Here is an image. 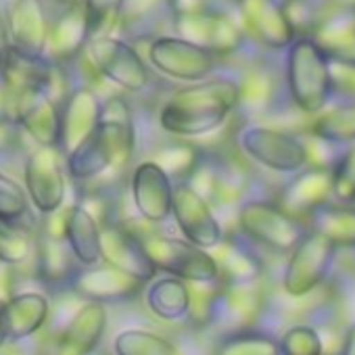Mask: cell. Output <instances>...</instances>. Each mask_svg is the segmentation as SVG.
<instances>
[{
	"label": "cell",
	"mask_w": 355,
	"mask_h": 355,
	"mask_svg": "<svg viewBox=\"0 0 355 355\" xmlns=\"http://www.w3.org/2000/svg\"><path fill=\"white\" fill-rule=\"evenodd\" d=\"M173 184L171 175L153 159L138 161L130 169V199L142 222L161 226L171 218Z\"/></svg>",
	"instance_id": "obj_10"
},
{
	"label": "cell",
	"mask_w": 355,
	"mask_h": 355,
	"mask_svg": "<svg viewBox=\"0 0 355 355\" xmlns=\"http://www.w3.org/2000/svg\"><path fill=\"white\" fill-rule=\"evenodd\" d=\"M236 144L249 159L270 171L293 175L309 165L305 140L270 125H241L236 132Z\"/></svg>",
	"instance_id": "obj_6"
},
{
	"label": "cell",
	"mask_w": 355,
	"mask_h": 355,
	"mask_svg": "<svg viewBox=\"0 0 355 355\" xmlns=\"http://www.w3.org/2000/svg\"><path fill=\"white\" fill-rule=\"evenodd\" d=\"M249 30L270 49H288L297 38L293 19L278 0H243L239 5Z\"/></svg>",
	"instance_id": "obj_24"
},
{
	"label": "cell",
	"mask_w": 355,
	"mask_h": 355,
	"mask_svg": "<svg viewBox=\"0 0 355 355\" xmlns=\"http://www.w3.org/2000/svg\"><path fill=\"white\" fill-rule=\"evenodd\" d=\"M7 326H5V299L0 297V347L7 343Z\"/></svg>",
	"instance_id": "obj_46"
},
{
	"label": "cell",
	"mask_w": 355,
	"mask_h": 355,
	"mask_svg": "<svg viewBox=\"0 0 355 355\" xmlns=\"http://www.w3.org/2000/svg\"><path fill=\"white\" fill-rule=\"evenodd\" d=\"M146 282L121 272L119 268L98 261L84 266L71 284V293L84 301L103 305H123L136 301L144 293Z\"/></svg>",
	"instance_id": "obj_14"
},
{
	"label": "cell",
	"mask_w": 355,
	"mask_h": 355,
	"mask_svg": "<svg viewBox=\"0 0 355 355\" xmlns=\"http://www.w3.org/2000/svg\"><path fill=\"white\" fill-rule=\"evenodd\" d=\"M211 355H282V353L276 336L257 328H243V330H230L226 336H222L214 347Z\"/></svg>",
	"instance_id": "obj_34"
},
{
	"label": "cell",
	"mask_w": 355,
	"mask_h": 355,
	"mask_svg": "<svg viewBox=\"0 0 355 355\" xmlns=\"http://www.w3.org/2000/svg\"><path fill=\"white\" fill-rule=\"evenodd\" d=\"M338 355H355V324H351V326L347 328Z\"/></svg>",
	"instance_id": "obj_44"
},
{
	"label": "cell",
	"mask_w": 355,
	"mask_h": 355,
	"mask_svg": "<svg viewBox=\"0 0 355 355\" xmlns=\"http://www.w3.org/2000/svg\"><path fill=\"white\" fill-rule=\"evenodd\" d=\"M239 107V80L211 76L175 88L161 103L157 123L173 138H199L220 130Z\"/></svg>",
	"instance_id": "obj_1"
},
{
	"label": "cell",
	"mask_w": 355,
	"mask_h": 355,
	"mask_svg": "<svg viewBox=\"0 0 355 355\" xmlns=\"http://www.w3.org/2000/svg\"><path fill=\"white\" fill-rule=\"evenodd\" d=\"M34 276L36 280L53 295L71 293V284L80 270L84 268L73 251L69 249L65 239H51L36 232L34 247Z\"/></svg>",
	"instance_id": "obj_19"
},
{
	"label": "cell",
	"mask_w": 355,
	"mask_h": 355,
	"mask_svg": "<svg viewBox=\"0 0 355 355\" xmlns=\"http://www.w3.org/2000/svg\"><path fill=\"white\" fill-rule=\"evenodd\" d=\"M171 28L175 36L191 40L203 49H209L218 57H226L234 53L243 42L239 26L228 15L216 9L199 15L175 17L171 19Z\"/></svg>",
	"instance_id": "obj_17"
},
{
	"label": "cell",
	"mask_w": 355,
	"mask_h": 355,
	"mask_svg": "<svg viewBox=\"0 0 355 355\" xmlns=\"http://www.w3.org/2000/svg\"><path fill=\"white\" fill-rule=\"evenodd\" d=\"M34 355H57V353H49V351H38V353H34Z\"/></svg>",
	"instance_id": "obj_50"
},
{
	"label": "cell",
	"mask_w": 355,
	"mask_h": 355,
	"mask_svg": "<svg viewBox=\"0 0 355 355\" xmlns=\"http://www.w3.org/2000/svg\"><path fill=\"white\" fill-rule=\"evenodd\" d=\"M167 19L171 21L167 0H123L115 32L136 44L159 36V28Z\"/></svg>",
	"instance_id": "obj_27"
},
{
	"label": "cell",
	"mask_w": 355,
	"mask_h": 355,
	"mask_svg": "<svg viewBox=\"0 0 355 355\" xmlns=\"http://www.w3.org/2000/svg\"><path fill=\"white\" fill-rule=\"evenodd\" d=\"M305 224L324 234L336 249H355V205L330 201L311 211Z\"/></svg>",
	"instance_id": "obj_31"
},
{
	"label": "cell",
	"mask_w": 355,
	"mask_h": 355,
	"mask_svg": "<svg viewBox=\"0 0 355 355\" xmlns=\"http://www.w3.org/2000/svg\"><path fill=\"white\" fill-rule=\"evenodd\" d=\"M5 13L9 44L32 55H44L53 21L49 0H13Z\"/></svg>",
	"instance_id": "obj_20"
},
{
	"label": "cell",
	"mask_w": 355,
	"mask_h": 355,
	"mask_svg": "<svg viewBox=\"0 0 355 355\" xmlns=\"http://www.w3.org/2000/svg\"><path fill=\"white\" fill-rule=\"evenodd\" d=\"M311 134L336 146L355 144V101L322 111L311 125Z\"/></svg>",
	"instance_id": "obj_36"
},
{
	"label": "cell",
	"mask_w": 355,
	"mask_h": 355,
	"mask_svg": "<svg viewBox=\"0 0 355 355\" xmlns=\"http://www.w3.org/2000/svg\"><path fill=\"white\" fill-rule=\"evenodd\" d=\"M278 343L282 355H326V347L320 330L309 324L291 326L278 338Z\"/></svg>",
	"instance_id": "obj_39"
},
{
	"label": "cell",
	"mask_w": 355,
	"mask_h": 355,
	"mask_svg": "<svg viewBox=\"0 0 355 355\" xmlns=\"http://www.w3.org/2000/svg\"><path fill=\"white\" fill-rule=\"evenodd\" d=\"M236 222L243 239L282 255H288L309 230L303 220L268 199L243 201L239 205Z\"/></svg>",
	"instance_id": "obj_4"
},
{
	"label": "cell",
	"mask_w": 355,
	"mask_h": 355,
	"mask_svg": "<svg viewBox=\"0 0 355 355\" xmlns=\"http://www.w3.org/2000/svg\"><path fill=\"white\" fill-rule=\"evenodd\" d=\"M144 301L148 311L163 322H187L191 309L189 282L167 274L153 278L144 286Z\"/></svg>",
	"instance_id": "obj_28"
},
{
	"label": "cell",
	"mask_w": 355,
	"mask_h": 355,
	"mask_svg": "<svg viewBox=\"0 0 355 355\" xmlns=\"http://www.w3.org/2000/svg\"><path fill=\"white\" fill-rule=\"evenodd\" d=\"M286 88L305 115H320L334 96L332 61L313 36H299L286 49Z\"/></svg>",
	"instance_id": "obj_2"
},
{
	"label": "cell",
	"mask_w": 355,
	"mask_h": 355,
	"mask_svg": "<svg viewBox=\"0 0 355 355\" xmlns=\"http://www.w3.org/2000/svg\"><path fill=\"white\" fill-rule=\"evenodd\" d=\"M171 218L182 236L201 249L211 251L226 236L211 203L184 180L173 184Z\"/></svg>",
	"instance_id": "obj_11"
},
{
	"label": "cell",
	"mask_w": 355,
	"mask_h": 355,
	"mask_svg": "<svg viewBox=\"0 0 355 355\" xmlns=\"http://www.w3.org/2000/svg\"><path fill=\"white\" fill-rule=\"evenodd\" d=\"M332 201V169L307 165L293 173L276 201L282 209L299 220H307L311 211Z\"/></svg>",
	"instance_id": "obj_21"
},
{
	"label": "cell",
	"mask_w": 355,
	"mask_h": 355,
	"mask_svg": "<svg viewBox=\"0 0 355 355\" xmlns=\"http://www.w3.org/2000/svg\"><path fill=\"white\" fill-rule=\"evenodd\" d=\"M82 71L105 80L128 94H142L153 84V71L136 44L119 36H98L88 40L82 57L76 61Z\"/></svg>",
	"instance_id": "obj_3"
},
{
	"label": "cell",
	"mask_w": 355,
	"mask_h": 355,
	"mask_svg": "<svg viewBox=\"0 0 355 355\" xmlns=\"http://www.w3.org/2000/svg\"><path fill=\"white\" fill-rule=\"evenodd\" d=\"M24 189L30 205L40 214H53L65 205L69 191V175L65 157L55 146H32L24 159Z\"/></svg>",
	"instance_id": "obj_8"
},
{
	"label": "cell",
	"mask_w": 355,
	"mask_h": 355,
	"mask_svg": "<svg viewBox=\"0 0 355 355\" xmlns=\"http://www.w3.org/2000/svg\"><path fill=\"white\" fill-rule=\"evenodd\" d=\"M113 355H184L171 338L146 330L125 328L113 338Z\"/></svg>",
	"instance_id": "obj_33"
},
{
	"label": "cell",
	"mask_w": 355,
	"mask_h": 355,
	"mask_svg": "<svg viewBox=\"0 0 355 355\" xmlns=\"http://www.w3.org/2000/svg\"><path fill=\"white\" fill-rule=\"evenodd\" d=\"M94 132L111 155L115 175L128 171L136 155L138 134L134 109L123 94H111L103 98V109Z\"/></svg>",
	"instance_id": "obj_12"
},
{
	"label": "cell",
	"mask_w": 355,
	"mask_h": 355,
	"mask_svg": "<svg viewBox=\"0 0 355 355\" xmlns=\"http://www.w3.org/2000/svg\"><path fill=\"white\" fill-rule=\"evenodd\" d=\"M65 241L82 266L101 261V224L80 203L65 205Z\"/></svg>",
	"instance_id": "obj_29"
},
{
	"label": "cell",
	"mask_w": 355,
	"mask_h": 355,
	"mask_svg": "<svg viewBox=\"0 0 355 355\" xmlns=\"http://www.w3.org/2000/svg\"><path fill=\"white\" fill-rule=\"evenodd\" d=\"M230 3H234V5H241V3H243V0H230Z\"/></svg>",
	"instance_id": "obj_51"
},
{
	"label": "cell",
	"mask_w": 355,
	"mask_h": 355,
	"mask_svg": "<svg viewBox=\"0 0 355 355\" xmlns=\"http://www.w3.org/2000/svg\"><path fill=\"white\" fill-rule=\"evenodd\" d=\"M51 318V299L42 291H15L5 299V326L9 340L36 336Z\"/></svg>",
	"instance_id": "obj_23"
},
{
	"label": "cell",
	"mask_w": 355,
	"mask_h": 355,
	"mask_svg": "<svg viewBox=\"0 0 355 355\" xmlns=\"http://www.w3.org/2000/svg\"><path fill=\"white\" fill-rule=\"evenodd\" d=\"M0 42L9 44V36H7V13L0 7Z\"/></svg>",
	"instance_id": "obj_47"
},
{
	"label": "cell",
	"mask_w": 355,
	"mask_h": 355,
	"mask_svg": "<svg viewBox=\"0 0 355 355\" xmlns=\"http://www.w3.org/2000/svg\"><path fill=\"white\" fill-rule=\"evenodd\" d=\"M121 3L123 0H84L90 40L98 36H113L117 30Z\"/></svg>",
	"instance_id": "obj_40"
},
{
	"label": "cell",
	"mask_w": 355,
	"mask_h": 355,
	"mask_svg": "<svg viewBox=\"0 0 355 355\" xmlns=\"http://www.w3.org/2000/svg\"><path fill=\"white\" fill-rule=\"evenodd\" d=\"M36 222H19L0 216V266L19 268L34 257Z\"/></svg>",
	"instance_id": "obj_32"
},
{
	"label": "cell",
	"mask_w": 355,
	"mask_h": 355,
	"mask_svg": "<svg viewBox=\"0 0 355 355\" xmlns=\"http://www.w3.org/2000/svg\"><path fill=\"white\" fill-rule=\"evenodd\" d=\"M109 313L107 305L84 301L65 322L55 338L57 355H92L107 332Z\"/></svg>",
	"instance_id": "obj_18"
},
{
	"label": "cell",
	"mask_w": 355,
	"mask_h": 355,
	"mask_svg": "<svg viewBox=\"0 0 355 355\" xmlns=\"http://www.w3.org/2000/svg\"><path fill=\"white\" fill-rule=\"evenodd\" d=\"M103 98L90 82H78L61 103V144L59 150L69 155L98 125Z\"/></svg>",
	"instance_id": "obj_16"
},
{
	"label": "cell",
	"mask_w": 355,
	"mask_h": 355,
	"mask_svg": "<svg viewBox=\"0 0 355 355\" xmlns=\"http://www.w3.org/2000/svg\"><path fill=\"white\" fill-rule=\"evenodd\" d=\"M53 61L44 55H32L15 46H7L5 59L0 63V82L11 94L44 92L51 78Z\"/></svg>",
	"instance_id": "obj_25"
},
{
	"label": "cell",
	"mask_w": 355,
	"mask_h": 355,
	"mask_svg": "<svg viewBox=\"0 0 355 355\" xmlns=\"http://www.w3.org/2000/svg\"><path fill=\"white\" fill-rule=\"evenodd\" d=\"M7 117L21 130V134L32 142V146L59 148L61 111H59V105H55L42 92H34V94L9 92Z\"/></svg>",
	"instance_id": "obj_13"
},
{
	"label": "cell",
	"mask_w": 355,
	"mask_h": 355,
	"mask_svg": "<svg viewBox=\"0 0 355 355\" xmlns=\"http://www.w3.org/2000/svg\"><path fill=\"white\" fill-rule=\"evenodd\" d=\"M216 261H218V270H220V282L222 284H243V282H257L263 270V263L259 259V255L249 249L243 241L234 239H226L211 249Z\"/></svg>",
	"instance_id": "obj_30"
},
{
	"label": "cell",
	"mask_w": 355,
	"mask_h": 355,
	"mask_svg": "<svg viewBox=\"0 0 355 355\" xmlns=\"http://www.w3.org/2000/svg\"><path fill=\"white\" fill-rule=\"evenodd\" d=\"M222 282H189L191 288V309L187 322L197 328H205L214 324L216 318V303Z\"/></svg>",
	"instance_id": "obj_38"
},
{
	"label": "cell",
	"mask_w": 355,
	"mask_h": 355,
	"mask_svg": "<svg viewBox=\"0 0 355 355\" xmlns=\"http://www.w3.org/2000/svg\"><path fill=\"white\" fill-rule=\"evenodd\" d=\"M171 19L175 17H189V15H199L205 11H211V0H167Z\"/></svg>",
	"instance_id": "obj_43"
},
{
	"label": "cell",
	"mask_w": 355,
	"mask_h": 355,
	"mask_svg": "<svg viewBox=\"0 0 355 355\" xmlns=\"http://www.w3.org/2000/svg\"><path fill=\"white\" fill-rule=\"evenodd\" d=\"M263 297L257 288V282L243 284H222L216 303L214 324H224L230 330L253 328L261 315Z\"/></svg>",
	"instance_id": "obj_26"
},
{
	"label": "cell",
	"mask_w": 355,
	"mask_h": 355,
	"mask_svg": "<svg viewBox=\"0 0 355 355\" xmlns=\"http://www.w3.org/2000/svg\"><path fill=\"white\" fill-rule=\"evenodd\" d=\"M201 157H203V150L199 146H195L187 138H175L171 142L161 144L150 159L159 163L171 175L173 182H182V180H189V175L195 171Z\"/></svg>",
	"instance_id": "obj_35"
},
{
	"label": "cell",
	"mask_w": 355,
	"mask_h": 355,
	"mask_svg": "<svg viewBox=\"0 0 355 355\" xmlns=\"http://www.w3.org/2000/svg\"><path fill=\"white\" fill-rule=\"evenodd\" d=\"M0 355H34L28 353V349L24 347V340H7L3 347H0Z\"/></svg>",
	"instance_id": "obj_45"
},
{
	"label": "cell",
	"mask_w": 355,
	"mask_h": 355,
	"mask_svg": "<svg viewBox=\"0 0 355 355\" xmlns=\"http://www.w3.org/2000/svg\"><path fill=\"white\" fill-rule=\"evenodd\" d=\"M88 40H90V32L84 13V3L71 7H59V11L53 13L44 57L53 63L71 65L82 57Z\"/></svg>",
	"instance_id": "obj_22"
},
{
	"label": "cell",
	"mask_w": 355,
	"mask_h": 355,
	"mask_svg": "<svg viewBox=\"0 0 355 355\" xmlns=\"http://www.w3.org/2000/svg\"><path fill=\"white\" fill-rule=\"evenodd\" d=\"M146 63L169 80L195 84L216 73L220 57L175 34H159L148 40Z\"/></svg>",
	"instance_id": "obj_5"
},
{
	"label": "cell",
	"mask_w": 355,
	"mask_h": 355,
	"mask_svg": "<svg viewBox=\"0 0 355 355\" xmlns=\"http://www.w3.org/2000/svg\"><path fill=\"white\" fill-rule=\"evenodd\" d=\"M30 209L32 205H30L24 184H19L9 173L0 171V216L26 222L30 216Z\"/></svg>",
	"instance_id": "obj_42"
},
{
	"label": "cell",
	"mask_w": 355,
	"mask_h": 355,
	"mask_svg": "<svg viewBox=\"0 0 355 355\" xmlns=\"http://www.w3.org/2000/svg\"><path fill=\"white\" fill-rule=\"evenodd\" d=\"M101 261L111 263L146 284L159 274L144 249L142 234L123 222H109L101 226Z\"/></svg>",
	"instance_id": "obj_15"
},
{
	"label": "cell",
	"mask_w": 355,
	"mask_h": 355,
	"mask_svg": "<svg viewBox=\"0 0 355 355\" xmlns=\"http://www.w3.org/2000/svg\"><path fill=\"white\" fill-rule=\"evenodd\" d=\"M7 46H9V44H3V42H0V63H3V59H5V51H7Z\"/></svg>",
	"instance_id": "obj_49"
},
{
	"label": "cell",
	"mask_w": 355,
	"mask_h": 355,
	"mask_svg": "<svg viewBox=\"0 0 355 355\" xmlns=\"http://www.w3.org/2000/svg\"><path fill=\"white\" fill-rule=\"evenodd\" d=\"M332 201L355 205V144H351L332 167Z\"/></svg>",
	"instance_id": "obj_41"
},
{
	"label": "cell",
	"mask_w": 355,
	"mask_h": 355,
	"mask_svg": "<svg viewBox=\"0 0 355 355\" xmlns=\"http://www.w3.org/2000/svg\"><path fill=\"white\" fill-rule=\"evenodd\" d=\"M313 38L326 51L330 61L355 69V19L343 17L330 21L324 32Z\"/></svg>",
	"instance_id": "obj_37"
},
{
	"label": "cell",
	"mask_w": 355,
	"mask_h": 355,
	"mask_svg": "<svg viewBox=\"0 0 355 355\" xmlns=\"http://www.w3.org/2000/svg\"><path fill=\"white\" fill-rule=\"evenodd\" d=\"M142 243L157 272L184 282H216L220 278L218 261L211 251L201 249L187 239L146 232L142 234Z\"/></svg>",
	"instance_id": "obj_7"
},
{
	"label": "cell",
	"mask_w": 355,
	"mask_h": 355,
	"mask_svg": "<svg viewBox=\"0 0 355 355\" xmlns=\"http://www.w3.org/2000/svg\"><path fill=\"white\" fill-rule=\"evenodd\" d=\"M51 3H55L59 7H71V5H82L84 0H51Z\"/></svg>",
	"instance_id": "obj_48"
},
{
	"label": "cell",
	"mask_w": 355,
	"mask_h": 355,
	"mask_svg": "<svg viewBox=\"0 0 355 355\" xmlns=\"http://www.w3.org/2000/svg\"><path fill=\"white\" fill-rule=\"evenodd\" d=\"M336 247L320 232L307 230L301 243L288 253V261L282 274V288L288 297H307L318 291L330 276Z\"/></svg>",
	"instance_id": "obj_9"
}]
</instances>
